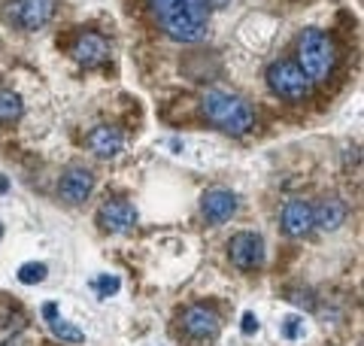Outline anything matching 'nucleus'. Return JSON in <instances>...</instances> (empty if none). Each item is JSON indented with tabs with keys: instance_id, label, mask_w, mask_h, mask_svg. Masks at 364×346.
<instances>
[{
	"instance_id": "9b49d317",
	"label": "nucleus",
	"mask_w": 364,
	"mask_h": 346,
	"mask_svg": "<svg viewBox=\"0 0 364 346\" xmlns=\"http://www.w3.org/2000/svg\"><path fill=\"white\" fill-rule=\"evenodd\" d=\"M280 222H283V231L288 237H304V234H309L316 228V225H313V207H309L307 201H301V198H295V201L285 203Z\"/></svg>"
},
{
	"instance_id": "7ed1b4c3",
	"label": "nucleus",
	"mask_w": 364,
	"mask_h": 346,
	"mask_svg": "<svg viewBox=\"0 0 364 346\" xmlns=\"http://www.w3.org/2000/svg\"><path fill=\"white\" fill-rule=\"evenodd\" d=\"M297 67L313 82H328L337 67V46L325 30L309 28L297 40Z\"/></svg>"
},
{
	"instance_id": "4be33fe9",
	"label": "nucleus",
	"mask_w": 364,
	"mask_h": 346,
	"mask_svg": "<svg viewBox=\"0 0 364 346\" xmlns=\"http://www.w3.org/2000/svg\"><path fill=\"white\" fill-rule=\"evenodd\" d=\"M0 237H4V225H0Z\"/></svg>"
},
{
	"instance_id": "423d86ee",
	"label": "nucleus",
	"mask_w": 364,
	"mask_h": 346,
	"mask_svg": "<svg viewBox=\"0 0 364 346\" xmlns=\"http://www.w3.org/2000/svg\"><path fill=\"white\" fill-rule=\"evenodd\" d=\"M228 252H231L234 267H240V270H255L264 264V240L252 231L234 234L228 243Z\"/></svg>"
},
{
	"instance_id": "20e7f679",
	"label": "nucleus",
	"mask_w": 364,
	"mask_h": 346,
	"mask_svg": "<svg viewBox=\"0 0 364 346\" xmlns=\"http://www.w3.org/2000/svg\"><path fill=\"white\" fill-rule=\"evenodd\" d=\"M267 85L273 94H280L283 101L304 104L313 94V79L297 67V61H276L267 67Z\"/></svg>"
},
{
	"instance_id": "1a4fd4ad",
	"label": "nucleus",
	"mask_w": 364,
	"mask_h": 346,
	"mask_svg": "<svg viewBox=\"0 0 364 346\" xmlns=\"http://www.w3.org/2000/svg\"><path fill=\"white\" fill-rule=\"evenodd\" d=\"M94 189V173L89 167H70L58 182V194L67 203H82Z\"/></svg>"
},
{
	"instance_id": "6ab92c4d",
	"label": "nucleus",
	"mask_w": 364,
	"mask_h": 346,
	"mask_svg": "<svg viewBox=\"0 0 364 346\" xmlns=\"http://www.w3.org/2000/svg\"><path fill=\"white\" fill-rule=\"evenodd\" d=\"M301 322H304V319H295V316H292V319H288V322H285V328H283V334H285V337H288V340H292V337H297V331H301Z\"/></svg>"
},
{
	"instance_id": "aec40b11",
	"label": "nucleus",
	"mask_w": 364,
	"mask_h": 346,
	"mask_svg": "<svg viewBox=\"0 0 364 346\" xmlns=\"http://www.w3.org/2000/svg\"><path fill=\"white\" fill-rule=\"evenodd\" d=\"M240 328H243V334H255V331H258V319H255V313H246Z\"/></svg>"
},
{
	"instance_id": "f8f14e48",
	"label": "nucleus",
	"mask_w": 364,
	"mask_h": 346,
	"mask_svg": "<svg viewBox=\"0 0 364 346\" xmlns=\"http://www.w3.org/2000/svg\"><path fill=\"white\" fill-rule=\"evenodd\" d=\"M200 210L207 216V222L222 225L237 213V198H234V191H228V189H210L200 201Z\"/></svg>"
},
{
	"instance_id": "412c9836",
	"label": "nucleus",
	"mask_w": 364,
	"mask_h": 346,
	"mask_svg": "<svg viewBox=\"0 0 364 346\" xmlns=\"http://www.w3.org/2000/svg\"><path fill=\"white\" fill-rule=\"evenodd\" d=\"M228 4H231V0H203V6H207V9H222Z\"/></svg>"
},
{
	"instance_id": "f3484780",
	"label": "nucleus",
	"mask_w": 364,
	"mask_h": 346,
	"mask_svg": "<svg viewBox=\"0 0 364 346\" xmlns=\"http://www.w3.org/2000/svg\"><path fill=\"white\" fill-rule=\"evenodd\" d=\"M42 279H46V264L42 262H28L18 267V283L34 286V283H42Z\"/></svg>"
},
{
	"instance_id": "2eb2a0df",
	"label": "nucleus",
	"mask_w": 364,
	"mask_h": 346,
	"mask_svg": "<svg viewBox=\"0 0 364 346\" xmlns=\"http://www.w3.org/2000/svg\"><path fill=\"white\" fill-rule=\"evenodd\" d=\"M42 316H46V325L52 328V334H55L61 343H70V346L85 343V334H82L76 325H70L67 319H61L58 304H46V307H42Z\"/></svg>"
},
{
	"instance_id": "4468645a",
	"label": "nucleus",
	"mask_w": 364,
	"mask_h": 346,
	"mask_svg": "<svg viewBox=\"0 0 364 346\" xmlns=\"http://www.w3.org/2000/svg\"><path fill=\"white\" fill-rule=\"evenodd\" d=\"M89 146H91V152L98 155V158H113V155L122 152L125 137H122L119 128L101 125V128H94V131L89 134Z\"/></svg>"
},
{
	"instance_id": "ddd939ff",
	"label": "nucleus",
	"mask_w": 364,
	"mask_h": 346,
	"mask_svg": "<svg viewBox=\"0 0 364 346\" xmlns=\"http://www.w3.org/2000/svg\"><path fill=\"white\" fill-rule=\"evenodd\" d=\"M346 216H349V207L340 198H325V201H319L316 207H313V225H319L322 231H337L340 225L346 222Z\"/></svg>"
},
{
	"instance_id": "9d476101",
	"label": "nucleus",
	"mask_w": 364,
	"mask_h": 346,
	"mask_svg": "<svg viewBox=\"0 0 364 346\" xmlns=\"http://www.w3.org/2000/svg\"><path fill=\"white\" fill-rule=\"evenodd\" d=\"M70 52L79 64H85V67H98V64H103L106 55H110V43H106L98 30H85V34L76 37Z\"/></svg>"
},
{
	"instance_id": "a211bd4d",
	"label": "nucleus",
	"mask_w": 364,
	"mask_h": 346,
	"mask_svg": "<svg viewBox=\"0 0 364 346\" xmlns=\"http://www.w3.org/2000/svg\"><path fill=\"white\" fill-rule=\"evenodd\" d=\"M91 286H94V291H101V298H110L122 289L119 277H98V279H91Z\"/></svg>"
},
{
	"instance_id": "f03ea898",
	"label": "nucleus",
	"mask_w": 364,
	"mask_h": 346,
	"mask_svg": "<svg viewBox=\"0 0 364 346\" xmlns=\"http://www.w3.org/2000/svg\"><path fill=\"white\" fill-rule=\"evenodd\" d=\"M200 110H203V116H207L212 125L219 128V131L234 134V137L246 134L255 125L252 106L246 104L243 97L228 94V91H216V89L207 91L200 97Z\"/></svg>"
},
{
	"instance_id": "39448f33",
	"label": "nucleus",
	"mask_w": 364,
	"mask_h": 346,
	"mask_svg": "<svg viewBox=\"0 0 364 346\" xmlns=\"http://www.w3.org/2000/svg\"><path fill=\"white\" fill-rule=\"evenodd\" d=\"M179 325H182V334H186L188 340H195V343H210V340L219 337L222 322H219V313L212 310V307L195 304V307H188L186 313H182Z\"/></svg>"
},
{
	"instance_id": "0eeeda50",
	"label": "nucleus",
	"mask_w": 364,
	"mask_h": 346,
	"mask_svg": "<svg viewBox=\"0 0 364 346\" xmlns=\"http://www.w3.org/2000/svg\"><path fill=\"white\" fill-rule=\"evenodd\" d=\"M52 13H55V0H16V4L6 9V16L25 30L42 28L52 18Z\"/></svg>"
},
{
	"instance_id": "dca6fc26",
	"label": "nucleus",
	"mask_w": 364,
	"mask_h": 346,
	"mask_svg": "<svg viewBox=\"0 0 364 346\" xmlns=\"http://www.w3.org/2000/svg\"><path fill=\"white\" fill-rule=\"evenodd\" d=\"M25 113L21 106V97L16 91H0V122H16Z\"/></svg>"
},
{
	"instance_id": "f257e3e1",
	"label": "nucleus",
	"mask_w": 364,
	"mask_h": 346,
	"mask_svg": "<svg viewBox=\"0 0 364 346\" xmlns=\"http://www.w3.org/2000/svg\"><path fill=\"white\" fill-rule=\"evenodd\" d=\"M149 4L167 37L179 43H198L207 34L210 9L203 6V0H149Z\"/></svg>"
},
{
	"instance_id": "6e6552de",
	"label": "nucleus",
	"mask_w": 364,
	"mask_h": 346,
	"mask_svg": "<svg viewBox=\"0 0 364 346\" xmlns=\"http://www.w3.org/2000/svg\"><path fill=\"white\" fill-rule=\"evenodd\" d=\"M98 222H101V228L110 234H127V231H134V225H137V210L127 201L113 198L98 210Z\"/></svg>"
}]
</instances>
